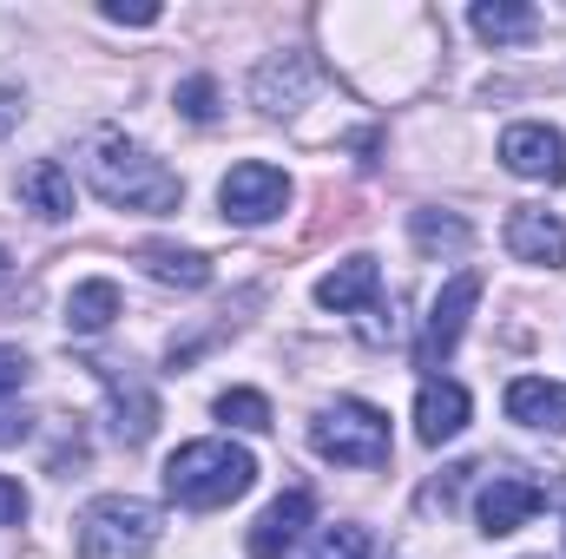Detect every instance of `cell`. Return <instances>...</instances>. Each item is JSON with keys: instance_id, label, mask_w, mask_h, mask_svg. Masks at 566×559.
I'll return each instance as SVG.
<instances>
[{"instance_id": "obj_1", "label": "cell", "mask_w": 566, "mask_h": 559, "mask_svg": "<svg viewBox=\"0 0 566 559\" xmlns=\"http://www.w3.org/2000/svg\"><path fill=\"white\" fill-rule=\"evenodd\" d=\"M80 171H86V184H93L106 204H119V211H178V198H185L178 171H165V165H158L139 139H126L119 126H106V133L86 139Z\"/></svg>"}, {"instance_id": "obj_2", "label": "cell", "mask_w": 566, "mask_h": 559, "mask_svg": "<svg viewBox=\"0 0 566 559\" xmlns=\"http://www.w3.org/2000/svg\"><path fill=\"white\" fill-rule=\"evenodd\" d=\"M251 481H258V461L238 447V441H185L171 461H165V494L178 500V507H198V514H211V507H231L238 494H251Z\"/></svg>"}, {"instance_id": "obj_3", "label": "cell", "mask_w": 566, "mask_h": 559, "mask_svg": "<svg viewBox=\"0 0 566 559\" xmlns=\"http://www.w3.org/2000/svg\"><path fill=\"white\" fill-rule=\"evenodd\" d=\"M80 559H145L158 547V507H145L133 494H99L80 520Z\"/></svg>"}, {"instance_id": "obj_4", "label": "cell", "mask_w": 566, "mask_h": 559, "mask_svg": "<svg viewBox=\"0 0 566 559\" xmlns=\"http://www.w3.org/2000/svg\"><path fill=\"white\" fill-rule=\"evenodd\" d=\"M310 447L323 461H336V467H382L389 461V415L376 402L343 395V402H329L310 421Z\"/></svg>"}, {"instance_id": "obj_5", "label": "cell", "mask_w": 566, "mask_h": 559, "mask_svg": "<svg viewBox=\"0 0 566 559\" xmlns=\"http://www.w3.org/2000/svg\"><path fill=\"white\" fill-rule=\"evenodd\" d=\"M474 303H481V277H474V271H461V277L441 283V296H434V309H428L422 342H416V362H422V369H441V362L454 356V342H461Z\"/></svg>"}, {"instance_id": "obj_6", "label": "cell", "mask_w": 566, "mask_h": 559, "mask_svg": "<svg viewBox=\"0 0 566 559\" xmlns=\"http://www.w3.org/2000/svg\"><path fill=\"white\" fill-rule=\"evenodd\" d=\"M218 204H224L231 224H271L283 204H290V178H283L277 165L251 158V165H238V171L218 184Z\"/></svg>"}, {"instance_id": "obj_7", "label": "cell", "mask_w": 566, "mask_h": 559, "mask_svg": "<svg viewBox=\"0 0 566 559\" xmlns=\"http://www.w3.org/2000/svg\"><path fill=\"white\" fill-rule=\"evenodd\" d=\"M501 165L514 171V178H541V184H560L566 178V139L554 126H507L501 133Z\"/></svg>"}, {"instance_id": "obj_8", "label": "cell", "mask_w": 566, "mask_h": 559, "mask_svg": "<svg viewBox=\"0 0 566 559\" xmlns=\"http://www.w3.org/2000/svg\"><path fill=\"white\" fill-rule=\"evenodd\" d=\"M541 500H547V487H541V481L494 474V481L481 487V500H474V514H481V534H514V527H527V520L541 514Z\"/></svg>"}, {"instance_id": "obj_9", "label": "cell", "mask_w": 566, "mask_h": 559, "mask_svg": "<svg viewBox=\"0 0 566 559\" xmlns=\"http://www.w3.org/2000/svg\"><path fill=\"white\" fill-rule=\"evenodd\" d=\"M507 251L521 257V264H566V224L554 211H541V204H514L507 211Z\"/></svg>"}, {"instance_id": "obj_10", "label": "cell", "mask_w": 566, "mask_h": 559, "mask_svg": "<svg viewBox=\"0 0 566 559\" xmlns=\"http://www.w3.org/2000/svg\"><path fill=\"white\" fill-rule=\"evenodd\" d=\"M474 415V402H468V389L461 382H434L428 376L422 395H416V434H422L428 447H441V441H454L461 428Z\"/></svg>"}, {"instance_id": "obj_11", "label": "cell", "mask_w": 566, "mask_h": 559, "mask_svg": "<svg viewBox=\"0 0 566 559\" xmlns=\"http://www.w3.org/2000/svg\"><path fill=\"white\" fill-rule=\"evenodd\" d=\"M310 514H316L310 487H290V494H277V500L258 514V527H251V559H277L283 547L310 527Z\"/></svg>"}, {"instance_id": "obj_12", "label": "cell", "mask_w": 566, "mask_h": 559, "mask_svg": "<svg viewBox=\"0 0 566 559\" xmlns=\"http://www.w3.org/2000/svg\"><path fill=\"white\" fill-rule=\"evenodd\" d=\"M99 369V382L113 389V434L126 441V447H139V441H151V428H158V402H151V389H139V382H126L113 362H93Z\"/></svg>"}, {"instance_id": "obj_13", "label": "cell", "mask_w": 566, "mask_h": 559, "mask_svg": "<svg viewBox=\"0 0 566 559\" xmlns=\"http://www.w3.org/2000/svg\"><path fill=\"white\" fill-rule=\"evenodd\" d=\"M20 204H27L33 218H46V224L73 218V171H66L60 158H33V165L20 171Z\"/></svg>"}, {"instance_id": "obj_14", "label": "cell", "mask_w": 566, "mask_h": 559, "mask_svg": "<svg viewBox=\"0 0 566 559\" xmlns=\"http://www.w3.org/2000/svg\"><path fill=\"white\" fill-rule=\"evenodd\" d=\"M376 289H382L376 257H343L329 277L316 283V303H323V309H336V316H349V309H369V303H376Z\"/></svg>"}, {"instance_id": "obj_15", "label": "cell", "mask_w": 566, "mask_h": 559, "mask_svg": "<svg viewBox=\"0 0 566 559\" xmlns=\"http://www.w3.org/2000/svg\"><path fill=\"white\" fill-rule=\"evenodd\" d=\"M507 415L521 428H547V434H566V389L560 382H541V376H521L507 389Z\"/></svg>"}, {"instance_id": "obj_16", "label": "cell", "mask_w": 566, "mask_h": 559, "mask_svg": "<svg viewBox=\"0 0 566 559\" xmlns=\"http://www.w3.org/2000/svg\"><path fill=\"white\" fill-rule=\"evenodd\" d=\"M310 80H316V73H310V60L283 53V60H264V66H258L251 93H258V106H264V113H290V106H303Z\"/></svg>"}, {"instance_id": "obj_17", "label": "cell", "mask_w": 566, "mask_h": 559, "mask_svg": "<svg viewBox=\"0 0 566 559\" xmlns=\"http://www.w3.org/2000/svg\"><path fill=\"white\" fill-rule=\"evenodd\" d=\"M113 316H119V283L113 277L73 283V296H66V329L73 336H99V329H113Z\"/></svg>"}, {"instance_id": "obj_18", "label": "cell", "mask_w": 566, "mask_h": 559, "mask_svg": "<svg viewBox=\"0 0 566 559\" xmlns=\"http://www.w3.org/2000/svg\"><path fill=\"white\" fill-rule=\"evenodd\" d=\"M468 20H474V33H481L488 46H514V40H527V33L541 27L534 7H521V0H481Z\"/></svg>"}, {"instance_id": "obj_19", "label": "cell", "mask_w": 566, "mask_h": 559, "mask_svg": "<svg viewBox=\"0 0 566 559\" xmlns=\"http://www.w3.org/2000/svg\"><path fill=\"white\" fill-rule=\"evenodd\" d=\"M409 238H416V251H428V257H441V251L461 257V251L474 244V231H468L454 211H416V218H409Z\"/></svg>"}, {"instance_id": "obj_20", "label": "cell", "mask_w": 566, "mask_h": 559, "mask_svg": "<svg viewBox=\"0 0 566 559\" xmlns=\"http://www.w3.org/2000/svg\"><path fill=\"white\" fill-rule=\"evenodd\" d=\"M139 264L151 271L158 283H178V289H205L211 283V264L198 257V251H171V244H145Z\"/></svg>"}, {"instance_id": "obj_21", "label": "cell", "mask_w": 566, "mask_h": 559, "mask_svg": "<svg viewBox=\"0 0 566 559\" xmlns=\"http://www.w3.org/2000/svg\"><path fill=\"white\" fill-rule=\"evenodd\" d=\"M218 415L231 421V428L264 434V428H271V395H258V389H224V395H218Z\"/></svg>"}, {"instance_id": "obj_22", "label": "cell", "mask_w": 566, "mask_h": 559, "mask_svg": "<svg viewBox=\"0 0 566 559\" xmlns=\"http://www.w3.org/2000/svg\"><path fill=\"white\" fill-rule=\"evenodd\" d=\"M178 113H185L191 126H211V119H218V80H205V73L185 80V86H178Z\"/></svg>"}, {"instance_id": "obj_23", "label": "cell", "mask_w": 566, "mask_h": 559, "mask_svg": "<svg viewBox=\"0 0 566 559\" xmlns=\"http://www.w3.org/2000/svg\"><path fill=\"white\" fill-rule=\"evenodd\" d=\"M303 559H369V534L363 527H329Z\"/></svg>"}, {"instance_id": "obj_24", "label": "cell", "mask_w": 566, "mask_h": 559, "mask_svg": "<svg viewBox=\"0 0 566 559\" xmlns=\"http://www.w3.org/2000/svg\"><path fill=\"white\" fill-rule=\"evenodd\" d=\"M20 520H27V487L0 474V527H20Z\"/></svg>"}, {"instance_id": "obj_25", "label": "cell", "mask_w": 566, "mask_h": 559, "mask_svg": "<svg viewBox=\"0 0 566 559\" xmlns=\"http://www.w3.org/2000/svg\"><path fill=\"white\" fill-rule=\"evenodd\" d=\"M20 389H27V356L0 342V395H20Z\"/></svg>"}, {"instance_id": "obj_26", "label": "cell", "mask_w": 566, "mask_h": 559, "mask_svg": "<svg viewBox=\"0 0 566 559\" xmlns=\"http://www.w3.org/2000/svg\"><path fill=\"white\" fill-rule=\"evenodd\" d=\"M99 13H106V20H119V27H151V20H158V7H126V0H106Z\"/></svg>"}, {"instance_id": "obj_27", "label": "cell", "mask_w": 566, "mask_h": 559, "mask_svg": "<svg viewBox=\"0 0 566 559\" xmlns=\"http://www.w3.org/2000/svg\"><path fill=\"white\" fill-rule=\"evenodd\" d=\"M27 428H33L27 415H0V447H13V441H27Z\"/></svg>"}, {"instance_id": "obj_28", "label": "cell", "mask_w": 566, "mask_h": 559, "mask_svg": "<svg viewBox=\"0 0 566 559\" xmlns=\"http://www.w3.org/2000/svg\"><path fill=\"white\" fill-rule=\"evenodd\" d=\"M0 283H7V251H0Z\"/></svg>"}]
</instances>
